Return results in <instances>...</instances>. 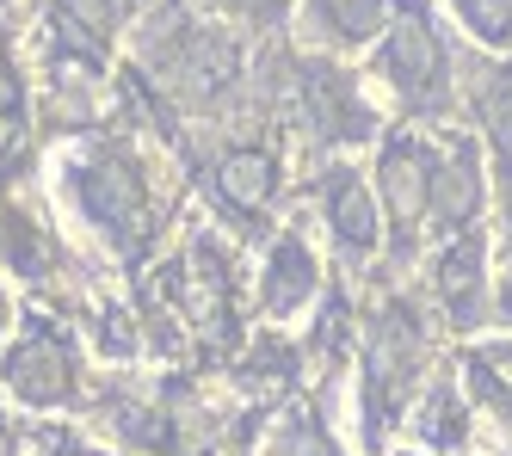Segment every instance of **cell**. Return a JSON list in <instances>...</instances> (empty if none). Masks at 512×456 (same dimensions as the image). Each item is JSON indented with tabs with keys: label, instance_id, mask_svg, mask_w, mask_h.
I'll return each mask as SVG.
<instances>
[{
	"label": "cell",
	"instance_id": "obj_1",
	"mask_svg": "<svg viewBox=\"0 0 512 456\" xmlns=\"http://www.w3.org/2000/svg\"><path fill=\"white\" fill-rule=\"evenodd\" d=\"M68 192H75L81 216L99 228L105 241H118V253H142L155 235V216H149V192L130 161L118 155H81L68 167Z\"/></svg>",
	"mask_w": 512,
	"mask_h": 456
},
{
	"label": "cell",
	"instance_id": "obj_2",
	"mask_svg": "<svg viewBox=\"0 0 512 456\" xmlns=\"http://www.w3.org/2000/svg\"><path fill=\"white\" fill-rule=\"evenodd\" d=\"M377 74L395 87V99L408 111H445V99H451V50H445V37L432 31L420 0H401L395 7V31H389V44L377 56Z\"/></svg>",
	"mask_w": 512,
	"mask_h": 456
},
{
	"label": "cell",
	"instance_id": "obj_3",
	"mask_svg": "<svg viewBox=\"0 0 512 456\" xmlns=\"http://www.w3.org/2000/svg\"><path fill=\"white\" fill-rule=\"evenodd\" d=\"M420 370V321L408 302H389L383 321L371 327V346H364V420H371V438L408 407Z\"/></svg>",
	"mask_w": 512,
	"mask_h": 456
},
{
	"label": "cell",
	"instance_id": "obj_4",
	"mask_svg": "<svg viewBox=\"0 0 512 456\" xmlns=\"http://www.w3.org/2000/svg\"><path fill=\"white\" fill-rule=\"evenodd\" d=\"M7 389L31 407H56V401L75 395V352H68L62 327L31 321L19 333V346L7 352Z\"/></svg>",
	"mask_w": 512,
	"mask_h": 456
},
{
	"label": "cell",
	"instance_id": "obj_5",
	"mask_svg": "<svg viewBox=\"0 0 512 456\" xmlns=\"http://www.w3.org/2000/svg\"><path fill=\"white\" fill-rule=\"evenodd\" d=\"M432 173H438L432 148L420 136H408V130H395L389 148H383V198H389V216H395L401 247H414L420 222L432 216Z\"/></svg>",
	"mask_w": 512,
	"mask_h": 456
},
{
	"label": "cell",
	"instance_id": "obj_6",
	"mask_svg": "<svg viewBox=\"0 0 512 456\" xmlns=\"http://www.w3.org/2000/svg\"><path fill=\"white\" fill-rule=\"evenodd\" d=\"M303 105H309V130L321 142H364L371 136V105L358 99V81L340 68L303 62Z\"/></svg>",
	"mask_w": 512,
	"mask_h": 456
},
{
	"label": "cell",
	"instance_id": "obj_7",
	"mask_svg": "<svg viewBox=\"0 0 512 456\" xmlns=\"http://www.w3.org/2000/svg\"><path fill=\"white\" fill-rule=\"evenodd\" d=\"M50 31H56V56L75 68H99L118 31V0H56L50 7Z\"/></svg>",
	"mask_w": 512,
	"mask_h": 456
},
{
	"label": "cell",
	"instance_id": "obj_8",
	"mask_svg": "<svg viewBox=\"0 0 512 456\" xmlns=\"http://www.w3.org/2000/svg\"><path fill=\"white\" fill-rule=\"evenodd\" d=\"M321 204H327V222H334V241H340L352 259L377 253V210H371V192L358 185L352 167L321 173Z\"/></svg>",
	"mask_w": 512,
	"mask_h": 456
},
{
	"label": "cell",
	"instance_id": "obj_9",
	"mask_svg": "<svg viewBox=\"0 0 512 456\" xmlns=\"http://www.w3.org/2000/svg\"><path fill=\"white\" fill-rule=\"evenodd\" d=\"M475 204H482V167H475V142L457 136L432 173V216H438V228H463L475 216Z\"/></svg>",
	"mask_w": 512,
	"mask_h": 456
},
{
	"label": "cell",
	"instance_id": "obj_10",
	"mask_svg": "<svg viewBox=\"0 0 512 456\" xmlns=\"http://www.w3.org/2000/svg\"><path fill=\"white\" fill-rule=\"evenodd\" d=\"M315 290V253L303 235H284L266 259V278H260V302H266V315H297L303 302Z\"/></svg>",
	"mask_w": 512,
	"mask_h": 456
},
{
	"label": "cell",
	"instance_id": "obj_11",
	"mask_svg": "<svg viewBox=\"0 0 512 456\" xmlns=\"http://www.w3.org/2000/svg\"><path fill=\"white\" fill-rule=\"evenodd\" d=\"M278 192V161L260 155V148H229L216 161V198L235 204V210H266Z\"/></svg>",
	"mask_w": 512,
	"mask_h": 456
},
{
	"label": "cell",
	"instance_id": "obj_12",
	"mask_svg": "<svg viewBox=\"0 0 512 456\" xmlns=\"http://www.w3.org/2000/svg\"><path fill=\"white\" fill-rule=\"evenodd\" d=\"M438 296L457 327H475V309H482V241L475 235H457L438 259Z\"/></svg>",
	"mask_w": 512,
	"mask_h": 456
},
{
	"label": "cell",
	"instance_id": "obj_13",
	"mask_svg": "<svg viewBox=\"0 0 512 456\" xmlns=\"http://www.w3.org/2000/svg\"><path fill=\"white\" fill-rule=\"evenodd\" d=\"M309 19H315V31L327 37V44L358 50V44H371V37L383 31L389 0H309Z\"/></svg>",
	"mask_w": 512,
	"mask_h": 456
},
{
	"label": "cell",
	"instance_id": "obj_14",
	"mask_svg": "<svg viewBox=\"0 0 512 456\" xmlns=\"http://www.w3.org/2000/svg\"><path fill=\"white\" fill-rule=\"evenodd\" d=\"M469 99H475V118L488 124V136L512 155V62H488V68H475Z\"/></svg>",
	"mask_w": 512,
	"mask_h": 456
},
{
	"label": "cell",
	"instance_id": "obj_15",
	"mask_svg": "<svg viewBox=\"0 0 512 456\" xmlns=\"http://www.w3.org/2000/svg\"><path fill=\"white\" fill-rule=\"evenodd\" d=\"M457 19L494 50H512V0H451Z\"/></svg>",
	"mask_w": 512,
	"mask_h": 456
},
{
	"label": "cell",
	"instance_id": "obj_16",
	"mask_svg": "<svg viewBox=\"0 0 512 456\" xmlns=\"http://www.w3.org/2000/svg\"><path fill=\"white\" fill-rule=\"evenodd\" d=\"M426 438H432V444H463V401H457V389H438V395H432Z\"/></svg>",
	"mask_w": 512,
	"mask_h": 456
},
{
	"label": "cell",
	"instance_id": "obj_17",
	"mask_svg": "<svg viewBox=\"0 0 512 456\" xmlns=\"http://www.w3.org/2000/svg\"><path fill=\"white\" fill-rule=\"evenodd\" d=\"M290 456H334V444H327L315 413H297V420H290Z\"/></svg>",
	"mask_w": 512,
	"mask_h": 456
},
{
	"label": "cell",
	"instance_id": "obj_18",
	"mask_svg": "<svg viewBox=\"0 0 512 456\" xmlns=\"http://www.w3.org/2000/svg\"><path fill=\"white\" fill-rule=\"evenodd\" d=\"M216 7L235 13V19H247V25H278L290 0H216Z\"/></svg>",
	"mask_w": 512,
	"mask_h": 456
},
{
	"label": "cell",
	"instance_id": "obj_19",
	"mask_svg": "<svg viewBox=\"0 0 512 456\" xmlns=\"http://www.w3.org/2000/svg\"><path fill=\"white\" fill-rule=\"evenodd\" d=\"M0 111H19V74H13L7 50H0Z\"/></svg>",
	"mask_w": 512,
	"mask_h": 456
},
{
	"label": "cell",
	"instance_id": "obj_20",
	"mask_svg": "<svg viewBox=\"0 0 512 456\" xmlns=\"http://www.w3.org/2000/svg\"><path fill=\"white\" fill-rule=\"evenodd\" d=\"M500 204H506V259H512V173H506V185H500Z\"/></svg>",
	"mask_w": 512,
	"mask_h": 456
},
{
	"label": "cell",
	"instance_id": "obj_21",
	"mask_svg": "<svg viewBox=\"0 0 512 456\" xmlns=\"http://www.w3.org/2000/svg\"><path fill=\"white\" fill-rule=\"evenodd\" d=\"M56 456H87V450H81V444H68V450H56Z\"/></svg>",
	"mask_w": 512,
	"mask_h": 456
}]
</instances>
